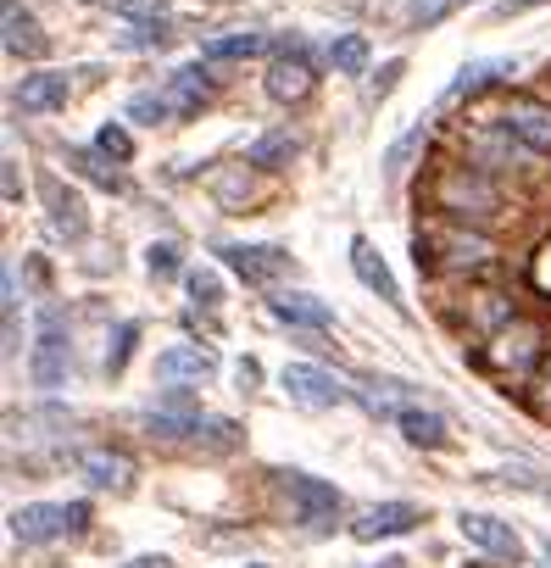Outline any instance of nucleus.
Returning <instances> with one entry per match:
<instances>
[{
    "mask_svg": "<svg viewBox=\"0 0 551 568\" xmlns=\"http://www.w3.org/2000/svg\"><path fill=\"white\" fill-rule=\"evenodd\" d=\"M262 51H267V34H256V29L206 40V62H245V57H262Z\"/></svg>",
    "mask_w": 551,
    "mask_h": 568,
    "instance_id": "aec40b11",
    "label": "nucleus"
},
{
    "mask_svg": "<svg viewBox=\"0 0 551 568\" xmlns=\"http://www.w3.org/2000/svg\"><path fill=\"white\" fill-rule=\"evenodd\" d=\"M190 296H195L201 307H217V302H223V284H217V273H190Z\"/></svg>",
    "mask_w": 551,
    "mask_h": 568,
    "instance_id": "c85d7f7f",
    "label": "nucleus"
},
{
    "mask_svg": "<svg viewBox=\"0 0 551 568\" xmlns=\"http://www.w3.org/2000/svg\"><path fill=\"white\" fill-rule=\"evenodd\" d=\"M112 12L123 23H162L167 18V0H112Z\"/></svg>",
    "mask_w": 551,
    "mask_h": 568,
    "instance_id": "bb28decb",
    "label": "nucleus"
},
{
    "mask_svg": "<svg viewBox=\"0 0 551 568\" xmlns=\"http://www.w3.org/2000/svg\"><path fill=\"white\" fill-rule=\"evenodd\" d=\"M457 7H462V0H412V7H407V23H412V29H435V23H446Z\"/></svg>",
    "mask_w": 551,
    "mask_h": 568,
    "instance_id": "393cba45",
    "label": "nucleus"
},
{
    "mask_svg": "<svg viewBox=\"0 0 551 568\" xmlns=\"http://www.w3.org/2000/svg\"><path fill=\"white\" fill-rule=\"evenodd\" d=\"M134 335H140L134 324H123V329H118V346L106 352V368H112V374H123V363H129V352H134Z\"/></svg>",
    "mask_w": 551,
    "mask_h": 568,
    "instance_id": "7c9ffc66",
    "label": "nucleus"
},
{
    "mask_svg": "<svg viewBox=\"0 0 551 568\" xmlns=\"http://www.w3.org/2000/svg\"><path fill=\"white\" fill-rule=\"evenodd\" d=\"M440 206L446 212H490L496 206V190L473 173H446L440 179Z\"/></svg>",
    "mask_w": 551,
    "mask_h": 568,
    "instance_id": "4468645a",
    "label": "nucleus"
},
{
    "mask_svg": "<svg viewBox=\"0 0 551 568\" xmlns=\"http://www.w3.org/2000/svg\"><path fill=\"white\" fill-rule=\"evenodd\" d=\"M279 385H285V396H290L296 407H313V413H329V407H340V402L351 396V390H346L329 368H318V363H285Z\"/></svg>",
    "mask_w": 551,
    "mask_h": 568,
    "instance_id": "7ed1b4c3",
    "label": "nucleus"
},
{
    "mask_svg": "<svg viewBox=\"0 0 551 568\" xmlns=\"http://www.w3.org/2000/svg\"><path fill=\"white\" fill-rule=\"evenodd\" d=\"M418 524H424V513H418L412 501H379V507H363V513L351 518V540L374 546V540L407 535V529H418Z\"/></svg>",
    "mask_w": 551,
    "mask_h": 568,
    "instance_id": "39448f33",
    "label": "nucleus"
},
{
    "mask_svg": "<svg viewBox=\"0 0 551 568\" xmlns=\"http://www.w3.org/2000/svg\"><path fill=\"white\" fill-rule=\"evenodd\" d=\"M396 424H401V435L412 440V446H446V418L440 413H424V407H401L396 413Z\"/></svg>",
    "mask_w": 551,
    "mask_h": 568,
    "instance_id": "412c9836",
    "label": "nucleus"
},
{
    "mask_svg": "<svg viewBox=\"0 0 551 568\" xmlns=\"http://www.w3.org/2000/svg\"><path fill=\"white\" fill-rule=\"evenodd\" d=\"M545 557H551V535H545Z\"/></svg>",
    "mask_w": 551,
    "mask_h": 568,
    "instance_id": "e433bc0d",
    "label": "nucleus"
},
{
    "mask_svg": "<svg viewBox=\"0 0 551 568\" xmlns=\"http://www.w3.org/2000/svg\"><path fill=\"white\" fill-rule=\"evenodd\" d=\"M534 385H540V390L551 396V352H545V363H540V379H534Z\"/></svg>",
    "mask_w": 551,
    "mask_h": 568,
    "instance_id": "72a5a7b5",
    "label": "nucleus"
},
{
    "mask_svg": "<svg viewBox=\"0 0 551 568\" xmlns=\"http://www.w3.org/2000/svg\"><path fill=\"white\" fill-rule=\"evenodd\" d=\"M212 374H217V357L206 346H167L156 357V379H167V385H201Z\"/></svg>",
    "mask_w": 551,
    "mask_h": 568,
    "instance_id": "1a4fd4ad",
    "label": "nucleus"
},
{
    "mask_svg": "<svg viewBox=\"0 0 551 568\" xmlns=\"http://www.w3.org/2000/svg\"><path fill=\"white\" fill-rule=\"evenodd\" d=\"M307 90H313V68H307L302 51H290V57H279L267 68V95L273 101H302Z\"/></svg>",
    "mask_w": 551,
    "mask_h": 568,
    "instance_id": "dca6fc26",
    "label": "nucleus"
},
{
    "mask_svg": "<svg viewBox=\"0 0 551 568\" xmlns=\"http://www.w3.org/2000/svg\"><path fill=\"white\" fill-rule=\"evenodd\" d=\"M145 267H151L156 278L178 273V245H167V240H162V245H151V251H145Z\"/></svg>",
    "mask_w": 551,
    "mask_h": 568,
    "instance_id": "c756f323",
    "label": "nucleus"
},
{
    "mask_svg": "<svg viewBox=\"0 0 551 568\" xmlns=\"http://www.w3.org/2000/svg\"><path fill=\"white\" fill-rule=\"evenodd\" d=\"M84 524H90V507L84 501H29V507H12V518H7L12 540H23V546L62 540V535L84 529Z\"/></svg>",
    "mask_w": 551,
    "mask_h": 568,
    "instance_id": "f257e3e1",
    "label": "nucleus"
},
{
    "mask_svg": "<svg viewBox=\"0 0 551 568\" xmlns=\"http://www.w3.org/2000/svg\"><path fill=\"white\" fill-rule=\"evenodd\" d=\"M496 123H501L512 140H523L529 151H551V106H545V101H523V95H518V101H507V112H501Z\"/></svg>",
    "mask_w": 551,
    "mask_h": 568,
    "instance_id": "423d86ee",
    "label": "nucleus"
},
{
    "mask_svg": "<svg viewBox=\"0 0 551 568\" xmlns=\"http://www.w3.org/2000/svg\"><path fill=\"white\" fill-rule=\"evenodd\" d=\"M251 568H267V562H251Z\"/></svg>",
    "mask_w": 551,
    "mask_h": 568,
    "instance_id": "4c0bfd02",
    "label": "nucleus"
},
{
    "mask_svg": "<svg viewBox=\"0 0 551 568\" xmlns=\"http://www.w3.org/2000/svg\"><path fill=\"white\" fill-rule=\"evenodd\" d=\"M123 568H167V557H134V562H123Z\"/></svg>",
    "mask_w": 551,
    "mask_h": 568,
    "instance_id": "f704fd0d",
    "label": "nucleus"
},
{
    "mask_svg": "<svg viewBox=\"0 0 551 568\" xmlns=\"http://www.w3.org/2000/svg\"><path fill=\"white\" fill-rule=\"evenodd\" d=\"M324 57H329V68H335V73L357 79V73L368 68V40H363V34H335Z\"/></svg>",
    "mask_w": 551,
    "mask_h": 568,
    "instance_id": "5701e85b",
    "label": "nucleus"
},
{
    "mask_svg": "<svg viewBox=\"0 0 551 568\" xmlns=\"http://www.w3.org/2000/svg\"><path fill=\"white\" fill-rule=\"evenodd\" d=\"M18 195H23V184H18V168L7 162V201H18Z\"/></svg>",
    "mask_w": 551,
    "mask_h": 568,
    "instance_id": "473e14b6",
    "label": "nucleus"
},
{
    "mask_svg": "<svg viewBox=\"0 0 551 568\" xmlns=\"http://www.w3.org/2000/svg\"><path fill=\"white\" fill-rule=\"evenodd\" d=\"M457 529H462L468 546H479V551H490V557H518V551H523V546H518V529L501 524V518H490V513H457Z\"/></svg>",
    "mask_w": 551,
    "mask_h": 568,
    "instance_id": "0eeeda50",
    "label": "nucleus"
},
{
    "mask_svg": "<svg viewBox=\"0 0 551 568\" xmlns=\"http://www.w3.org/2000/svg\"><path fill=\"white\" fill-rule=\"evenodd\" d=\"M285 490L296 501V524L307 529H329L335 513H340V490L329 479H313V474H285Z\"/></svg>",
    "mask_w": 551,
    "mask_h": 568,
    "instance_id": "20e7f679",
    "label": "nucleus"
},
{
    "mask_svg": "<svg viewBox=\"0 0 551 568\" xmlns=\"http://www.w3.org/2000/svg\"><path fill=\"white\" fill-rule=\"evenodd\" d=\"M0 23H7V51L12 57H45V34H40V23H34V12H23V0H7L0 7Z\"/></svg>",
    "mask_w": 551,
    "mask_h": 568,
    "instance_id": "ddd939ff",
    "label": "nucleus"
},
{
    "mask_svg": "<svg viewBox=\"0 0 551 568\" xmlns=\"http://www.w3.org/2000/svg\"><path fill=\"white\" fill-rule=\"evenodd\" d=\"M351 267H357V278L368 284V291H374L379 302H401V291H396V278H390L385 256H379L368 240H351Z\"/></svg>",
    "mask_w": 551,
    "mask_h": 568,
    "instance_id": "f3484780",
    "label": "nucleus"
},
{
    "mask_svg": "<svg viewBox=\"0 0 551 568\" xmlns=\"http://www.w3.org/2000/svg\"><path fill=\"white\" fill-rule=\"evenodd\" d=\"M507 485H518V490H534V496H545V501H551V485H545V479H534L529 468H518V474H512Z\"/></svg>",
    "mask_w": 551,
    "mask_h": 568,
    "instance_id": "2f4dec72",
    "label": "nucleus"
},
{
    "mask_svg": "<svg viewBox=\"0 0 551 568\" xmlns=\"http://www.w3.org/2000/svg\"><path fill=\"white\" fill-rule=\"evenodd\" d=\"M79 468H84V479H90L95 490H129V479H134V457L106 452V446L84 452V457H79Z\"/></svg>",
    "mask_w": 551,
    "mask_h": 568,
    "instance_id": "2eb2a0df",
    "label": "nucleus"
},
{
    "mask_svg": "<svg viewBox=\"0 0 551 568\" xmlns=\"http://www.w3.org/2000/svg\"><path fill=\"white\" fill-rule=\"evenodd\" d=\"M379 568H401V562H396V557H385V562H379Z\"/></svg>",
    "mask_w": 551,
    "mask_h": 568,
    "instance_id": "c9c22d12",
    "label": "nucleus"
},
{
    "mask_svg": "<svg viewBox=\"0 0 551 568\" xmlns=\"http://www.w3.org/2000/svg\"><path fill=\"white\" fill-rule=\"evenodd\" d=\"M162 95L173 101V112H178V118H190V112L212 95V68H206V62H184V68L162 84Z\"/></svg>",
    "mask_w": 551,
    "mask_h": 568,
    "instance_id": "f8f14e48",
    "label": "nucleus"
},
{
    "mask_svg": "<svg viewBox=\"0 0 551 568\" xmlns=\"http://www.w3.org/2000/svg\"><path fill=\"white\" fill-rule=\"evenodd\" d=\"M95 151H101V156H112V162H129V156H134V140H129V129H123V123H106V129L95 134Z\"/></svg>",
    "mask_w": 551,
    "mask_h": 568,
    "instance_id": "cd10ccee",
    "label": "nucleus"
},
{
    "mask_svg": "<svg viewBox=\"0 0 551 568\" xmlns=\"http://www.w3.org/2000/svg\"><path fill=\"white\" fill-rule=\"evenodd\" d=\"M512 73V57H484V62H468L451 84H446V101H462V95H473V90H484V84H496V79H507Z\"/></svg>",
    "mask_w": 551,
    "mask_h": 568,
    "instance_id": "a211bd4d",
    "label": "nucleus"
},
{
    "mask_svg": "<svg viewBox=\"0 0 551 568\" xmlns=\"http://www.w3.org/2000/svg\"><path fill=\"white\" fill-rule=\"evenodd\" d=\"M12 101H18L23 118H45V112L68 106V73H29Z\"/></svg>",
    "mask_w": 551,
    "mask_h": 568,
    "instance_id": "9d476101",
    "label": "nucleus"
},
{
    "mask_svg": "<svg viewBox=\"0 0 551 568\" xmlns=\"http://www.w3.org/2000/svg\"><path fill=\"white\" fill-rule=\"evenodd\" d=\"M40 190H45V201H51V223H57L68 240H79V234H84V201H79L62 179H45Z\"/></svg>",
    "mask_w": 551,
    "mask_h": 568,
    "instance_id": "6ab92c4d",
    "label": "nucleus"
},
{
    "mask_svg": "<svg viewBox=\"0 0 551 568\" xmlns=\"http://www.w3.org/2000/svg\"><path fill=\"white\" fill-rule=\"evenodd\" d=\"M68 368H73V346H68V324H62V313H40V341H34V352H29V374H34V385L40 390H62L68 385Z\"/></svg>",
    "mask_w": 551,
    "mask_h": 568,
    "instance_id": "f03ea898",
    "label": "nucleus"
},
{
    "mask_svg": "<svg viewBox=\"0 0 551 568\" xmlns=\"http://www.w3.org/2000/svg\"><path fill=\"white\" fill-rule=\"evenodd\" d=\"M267 307H273V318H279V324H296V329H335V307H324L307 291H279Z\"/></svg>",
    "mask_w": 551,
    "mask_h": 568,
    "instance_id": "9b49d317",
    "label": "nucleus"
},
{
    "mask_svg": "<svg viewBox=\"0 0 551 568\" xmlns=\"http://www.w3.org/2000/svg\"><path fill=\"white\" fill-rule=\"evenodd\" d=\"M296 151H302V140H296L290 129H279V134H262V140L245 151V162H251V168H279V162H290Z\"/></svg>",
    "mask_w": 551,
    "mask_h": 568,
    "instance_id": "4be33fe9",
    "label": "nucleus"
},
{
    "mask_svg": "<svg viewBox=\"0 0 551 568\" xmlns=\"http://www.w3.org/2000/svg\"><path fill=\"white\" fill-rule=\"evenodd\" d=\"M245 284H267V278H279L285 267H290V256L285 251H273V245H223L217 251Z\"/></svg>",
    "mask_w": 551,
    "mask_h": 568,
    "instance_id": "6e6552de",
    "label": "nucleus"
},
{
    "mask_svg": "<svg viewBox=\"0 0 551 568\" xmlns=\"http://www.w3.org/2000/svg\"><path fill=\"white\" fill-rule=\"evenodd\" d=\"M167 23V18H162ZM162 23H123V34H118V51H162L167 45V29Z\"/></svg>",
    "mask_w": 551,
    "mask_h": 568,
    "instance_id": "b1692460",
    "label": "nucleus"
},
{
    "mask_svg": "<svg viewBox=\"0 0 551 568\" xmlns=\"http://www.w3.org/2000/svg\"><path fill=\"white\" fill-rule=\"evenodd\" d=\"M129 118H134V123H167V118H178V112H173V101L156 90V95H134V101H129Z\"/></svg>",
    "mask_w": 551,
    "mask_h": 568,
    "instance_id": "a878e982",
    "label": "nucleus"
}]
</instances>
